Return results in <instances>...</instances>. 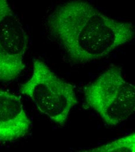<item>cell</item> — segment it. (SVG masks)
<instances>
[{
	"label": "cell",
	"mask_w": 135,
	"mask_h": 152,
	"mask_svg": "<svg viewBox=\"0 0 135 152\" xmlns=\"http://www.w3.org/2000/svg\"><path fill=\"white\" fill-rule=\"evenodd\" d=\"M29 39L8 0H0V82L15 80L23 71Z\"/></svg>",
	"instance_id": "4"
},
{
	"label": "cell",
	"mask_w": 135,
	"mask_h": 152,
	"mask_svg": "<svg viewBox=\"0 0 135 152\" xmlns=\"http://www.w3.org/2000/svg\"><path fill=\"white\" fill-rule=\"evenodd\" d=\"M86 104L110 126L126 121L135 112V86L121 70L111 66L84 89Z\"/></svg>",
	"instance_id": "2"
},
{
	"label": "cell",
	"mask_w": 135,
	"mask_h": 152,
	"mask_svg": "<svg viewBox=\"0 0 135 152\" xmlns=\"http://www.w3.org/2000/svg\"><path fill=\"white\" fill-rule=\"evenodd\" d=\"M47 23L69 59L79 64L106 57L135 37L132 23L111 18L84 0L59 5Z\"/></svg>",
	"instance_id": "1"
},
{
	"label": "cell",
	"mask_w": 135,
	"mask_h": 152,
	"mask_svg": "<svg viewBox=\"0 0 135 152\" xmlns=\"http://www.w3.org/2000/svg\"><path fill=\"white\" fill-rule=\"evenodd\" d=\"M31 124L20 97L0 88V142L11 143L23 138Z\"/></svg>",
	"instance_id": "5"
},
{
	"label": "cell",
	"mask_w": 135,
	"mask_h": 152,
	"mask_svg": "<svg viewBox=\"0 0 135 152\" xmlns=\"http://www.w3.org/2000/svg\"><path fill=\"white\" fill-rule=\"evenodd\" d=\"M39 111L53 122L64 126L78 103L74 87L56 75L44 61H33L30 78L20 88Z\"/></svg>",
	"instance_id": "3"
},
{
	"label": "cell",
	"mask_w": 135,
	"mask_h": 152,
	"mask_svg": "<svg viewBox=\"0 0 135 152\" xmlns=\"http://www.w3.org/2000/svg\"><path fill=\"white\" fill-rule=\"evenodd\" d=\"M85 152H135V132Z\"/></svg>",
	"instance_id": "6"
}]
</instances>
